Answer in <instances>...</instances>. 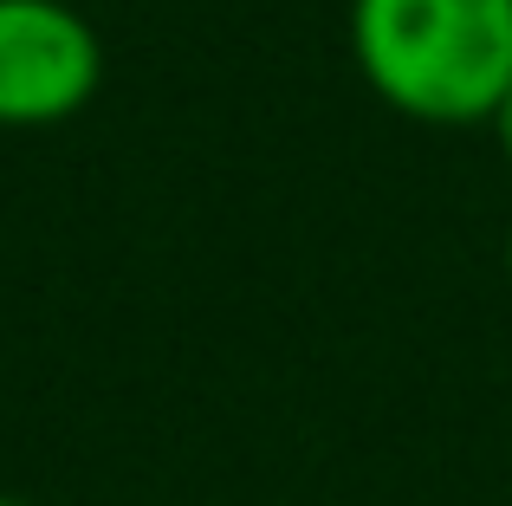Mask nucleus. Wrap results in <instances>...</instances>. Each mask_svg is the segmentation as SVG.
I'll use <instances>...</instances> for the list:
<instances>
[{"label":"nucleus","instance_id":"nucleus-1","mask_svg":"<svg viewBox=\"0 0 512 506\" xmlns=\"http://www.w3.org/2000/svg\"><path fill=\"white\" fill-rule=\"evenodd\" d=\"M350 59L415 124H493L512 91V0H350Z\"/></svg>","mask_w":512,"mask_h":506},{"label":"nucleus","instance_id":"nucleus-2","mask_svg":"<svg viewBox=\"0 0 512 506\" xmlns=\"http://www.w3.org/2000/svg\"><path fill=\"white\" fill-rule=\"evenodd\" d=\"M104 78V39L65 0H0V124H65Z\"/></svg>","mask_w":512,"mask_h":506},{"label":"nucleus","instance_id":"nucleus-3","mask_svg":"<svg viewBox=\"0 0 512 506\" xmlns=\"http://www.w3.org/2000/svg\"><path fill=\"white\" fill-rule=\"evenodd\" d=\"M493 130H500V150H506V163H512V91H506L500 117H493Z\"/></svg>","mask_w":512,"mask_h":506},{"label":"nucleus","instance_id":"nucleus-5","mask_svg":"<svg viewBox=\"0 0 512 506\" xmlns=\"http://www.w3.org/2000/svg\"><path fill=\"white\" fill-rule=\"evenodd\" d=\"M0 506H33V500H7V494H0Z\"/></svg>","mask_w":512,"mask_h":506},{"label":"nucleus","instance_id":"nucleus-4","mask_svg":"<svg viewBox=\"0 0 512 506\" xmlns=\"http://www.w3.org/2000/svg\"><path fill=\"white\" fill-rule=\"evenodd\" d=\"M506 279H512V228H506Z\"/></svg>","mask_w":512,"mask_h":506}]
</instances>
